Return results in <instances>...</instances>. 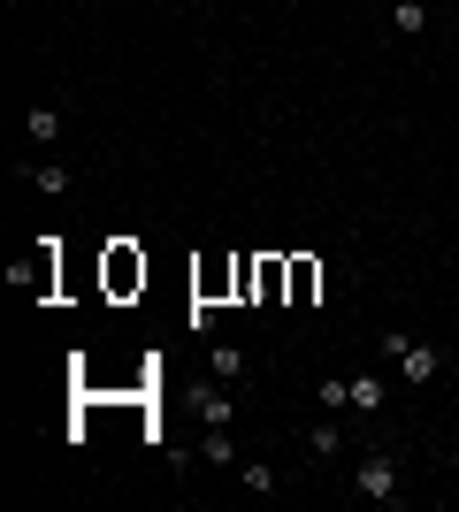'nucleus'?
Instances as JSON below:
<instances>
[{"label":"nucleus","instance_id":"obj_8","mask_svg":"<svg viewBox=\"0 0 459 512\" xmlns=\"http://www.w3.org/2000/svg\"><path fill=\"white\" fill-rule=\"evenodd\" d=\"M207 459H215V467H238V436H230V428H207Z\"/></svg>","mask_w":459,"mask_h":512},{"label":"nucleus","instance_id":"obj_4","mask_svg":"<svg viewBox=\"0 0 459 512\" xmlns=\"http://www.w3.org/2000/svg\"><path fill=\"white\" fill-rule=\"evenodd\" d=\"M391 31L421 39V31H429V0H391Z\"/></svg>","mask_w":459,"mask_h":512},{"label":"nucleus","instance_id":"obj_7","mask_svg":"<svg viewBox=\"0 0 459 512\" xmlns=\"http://www.w3.org/2000/svg\"><path fill=\"white\" fill-rule=\"evenodd\" d=\"M238 482H245L253 497H276V467H268V459H245V467H238Z\"/></svg>","mask_w":459,"mask_h":512},{"label":"nucleus","instance_id":"obj_3","mask_svg":"<svg viewBox=\"0 0 459 512\" xmlns=\"http://www.w3.org/2000/svg\"><path fill=\"white\" fill-rule=\"evenodd\" d=\"M23 130H31L39 146H54V138H62L69 123H62V107H46V100H39V107H31V115H23Z\"/></svg>","mask_w":459,"mask_h":512},{"label":"nucleus","instance_id":"obj_5","mask_svg":"<svg viewBox=\"0 0 459 512\" xmlns=\"http://www.w3.org/2000/svg\"><path fill=\"white\" fill-rule=\"evenodd\" d=\"M230 413H238V406H230V390H222V383L199 390V421H207V428H230Z\"/></svg>","mask_w":459,"mask_h":512},{"label":"nucleus","instance_id":"obj_12","mask_svg":"<svg viewBox=\"0 0 459 512\" xmlns=\"http://www.w3.org/2000/svg\"><path fill=\"white\" fill-rule=\"evenodd\" d=\"M352 406V383H345V375H329V383H322V413H345Z\"/></svg>","mask_w":459,"mask_h":512},{"label":"nucleus","instance_id":"obj_11","mask_svg":"<svg viewBox=\"0 0 459 512\" xmlns=\"http://www.w3.org/2000/svg\"><path fill=\"white\" fill-rule=\"evenodd\" d=\"M215 375H222V383H238V375H245V352H238V344H215Z\"/></svg>","mask_w":459,"mask_h":512},{"label":"nucleus","instance_id":"obj_6","mask_svg":"<svg viewBox=\"0 0 459 512\" xmlns=\"http://www.w3.org/2000/svg\"><path fill=\"white\" fill-rule=\"evenodd\" d=\"M352 413H383V375H352Z\"/></svg>","mask_w":459,"mask_h":512},{"label":"nucleus","instance_id":"obj_2","mask_svg":"<svg viewBox=\"0 0 459 512\" xmlns=\"http://www.w3.org/2000/svg\"><path fill=\"white\" fill-rule=\"evenodd\" d=\"M398 375H406V383H437V375H444V352H437V344H406V352H398Z\"/></svg>","mask_w":459,"mask_h":512},{"label":"nucleus","instance_id":"obj_13","mask_svg":"<svg viewBox=\"0 0 459 512\" xmlns=\"http://www.w3.org/2000/svg\"><path fill=\"white\" fill-rule=\"evenodd\" d=\"M452 291H459V268H452Z\"/></svg>","mask_w":459,"mask_h":512},{"label":"nucleus","instance_id":"obj_1","mask_svg":"<svg viewBox=\"0 0 459 512\" xmlns=\"http://www.w3.org/2000/svg\"><path fill=\"white\" fill-rule=\"evenodd\" d=\"M352 490L375 497V505H398V459L391 451H368V459L352 467Z\"/></svg>","mask_w":459,"mask_h":512},{"label":"nucleus","instance_id":"obj_10","mask_svg":"<svg viewBox=\"0 0 459 512\" xmlns=\"http://www.w3.org/2000/svg\"><path fill=\"white\" fill-rule=\"evenodd\" d=\"M31 184H39L46 199H62L69 192V169H62V161H46V169H31Z\"/></svg>","mask_w":459,"mask_h":512},{"label":"nucleus","instance_id":"obj_9","mask_svg":"<svg viewBox=\"0 0 459 512\" xmlns=\"http://www.w3.org/2000/svg\"><path fill=\"white\" fill-rule=\"evenodd\" d=\"M337 444H345V436H337V428H306V459H337Z\"/></svg>","mask_w":459,"mask_h":512}]
</instances>
